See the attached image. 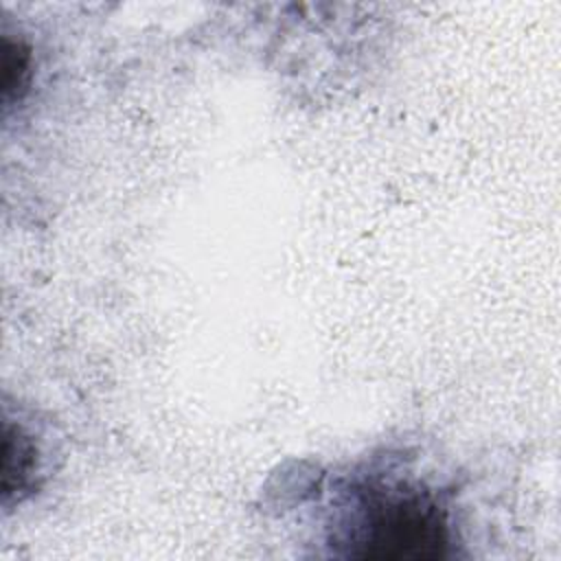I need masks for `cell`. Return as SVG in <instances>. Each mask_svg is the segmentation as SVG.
I'll return each instance as SVG.
<instances>
[{
  "label": "cell",
  "mask_w": 561,
  "mask_h": 561,
  "mask_svg": "<svg viewBox=\"0 0 561 561\" xmlns=\"http://www.w3.org/2000/svg\"><path fill=\"white\" fill-rule=\"evenodd\" d=\"M4 438V462H2V504L20 502L26 493H31L35 484L37 469V449L31 434L20 425L4 419L2 423Z\"/></svg>",
  "instance_id": "obj_2"
},
{
  "label": "cell",
  "mask_w": 561,
  "mask_h": 561,
  "mask_svg": "<svg viewBox=\"0 0 561 561\" xmlns=\"http://www.w3.org/2000/svg\"><path fill=\"white\" fill-rule=\"evenodd\" d=\"M33 59L31 48L22 37H11L2 33V105L9 110L18 105L31 85Z\"/></svg>",
  "instance_id": "obj_3"
},
{
  "label": "cell",
  "mask_w": 561,
  "mask_h": 561,
  "mask_svg": "<svg viewBox=\"0 0 561 561\" xmlns=\"http://www.w3.org/2000/svg\"><path fill=\"white\" fill-rule=\"evenodd\" d=\"M342 543L359 559H443L451 543L447 508L405 482L362 484Z\"/></svg>",
  "instance_id": "obj_1"
}]
</instances>
